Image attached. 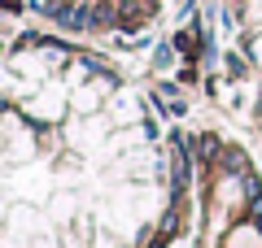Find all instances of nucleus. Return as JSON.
<instances>
[{
	"label": "nucleus",
	"mask_w": 262,
	"mask_h": 248,
	"mask_svg": "<svg viewBox=\"0 0 262 248\" xmlns=\"http://www.w3.org/2000/svg\"><path fill=\"white\" fill-rule=\"evenodd\" d=\"M223 170H227V175H249V161H245V153H236V148H227V153H223Z\"/></svg>",
	"instance_id": "f257e3e1"
},
{
	"label": "nucleus",
	"mask_w": 262,
	"mask_h": 248,
	"mask_svg": "<svg viewBox=\"0 0 262 248\" xmlns=\"http://www.w3.org/2000/svg\"><path fill=\"white\" fill-rule=\"evenodd\" d=\"M214 153H219V139L214 135H196V157H201V161H210Z\"/></svg>",
	"instance_id": "f03ea898"
},
{
	"label": "nucleus",
	"mask_w": 262,
	"mask_h": 248,
	"mask_svg": "<svg viewBox=\"0 0 262 248\" xmlns=\"http://www.w3.org/2000/svg\"><path fill=\"white\" fill-rule=\"evenodd\" d=\"M175 44L184 48V53H196V39H192V31H184V35H175Z\"/></svg>",
	"instance_id": "7ed1b4c3"
},
{
	"label": "nucleus",
	"mask_w": 262,
	"mask_h": 248,
	"mask_svg": "<svg viewBox=\"0 0 262 248\" xmlns=\"http://www.w3.org/2000/svg\"><path fill=\"white\" fill-rule=\"evenodd\" d=\"M227 74H236V79L245 74V61H241V57H227Z\"/></svg>",
	"instance_id": "20e7f679"
},
{
	"label": "nucleus",
	"mask_w": 262,
	"mask_h": 248,
	"mask_svg": "<svg viewBox=\"0 0 262 248\" xmlns=\"http://www.w3.org/2000/svg\"><path fill=\"white\" fill-rule=\"evenodd\" d=\"M249 213H253V218H262V192L249 196Z\"/></svg>",
	"instance_id": "39448f33"
},
{
	"label": "nucleus",
	"mask_w": 262,
	"mask_h": 248,
	"mask_svg": "<svg viewBox=\"0 0 262 248\" xmlns=\"http://www.w3.org/2000/svg\"><path fill=\"white\" fill-rule=\"evenodd\" d=\"M258 231H262V218H258Z\"/></svg>",
	"instance_id": "423d86ee"
}]
</instances>
